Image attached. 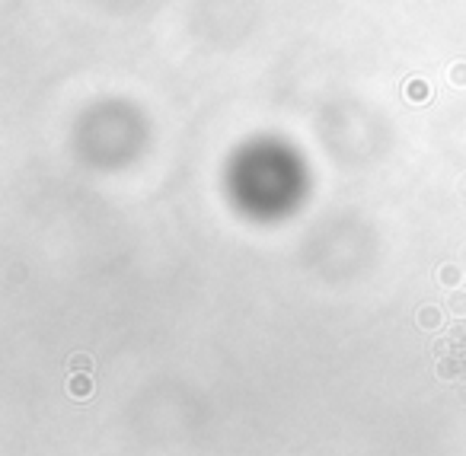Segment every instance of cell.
<instances>
[{
    "label": "cell",
    "instance_id": "cell-1",
    "mask_svg": "<svg viewBox=\"0 0 466 456\" xmlns=\"http://www.w3.org/2000/svg\"><path fill=\"white\" fill-rule=\"evenodd\" d=\"M67 392H71V399H77V402L90 399V396H93V380H90V373H71Z\"/></svg>",
    "mask_w": 466,
    "mask_h": 456
},
{
    "label": "cell",
    "instance_id": "cell-2",
    "mask_svg": "<svg viewBox=\"0 0 466 456\" xmlns=\"http://www.w3.org/2000/svg\"><path fill=\"white\" fill-rule=\"evenodd\" d=\"M438 377L441 380H460V377H466V361L460 357V354L441 357L438 361Z\"/></svg>",
    "mask_w": 466,
    "mask_h": 456
},
{
    "label": "cell",
    "instance_id": "cell-3",
    "mask_svg": "<svg viewBox=\"0 0 466 456\" xmlns=\"http://www.w3.org/2000/svg\"><path fill=\"white\" fill-rule=\"evenodd\" d=\"M438 281L444 284V288H457L460 281H463V271H460L457 265H441V268H438Z\"/></svg>",
    "mask_w": 466,
    "mask_h": 456
},
{
    "label": "cell",
    "instance_id": "cell-4",
    "mask_svg": "<svg viewBox=\"0 0 466 456\" xmlns=\"http://www.w3.org/2000/svg\"><path fill=\"white\" fill-rule=\"evenodd\" d=\"M441 319H444V316H441V309H438V307H431V303H428V307H421V309H419V326H421V329H438V326H441Z\"/></svg>",
    "mask_w": 466,
    "mask_h": 456
},
{
    "label": "cell",
    "instance_id": "cell-5",
    "mask_svg": "<svg viewBox=\"0 0 466 456\" xmlns=\"http://www.w3.org/2000/svg\"><path fill=\"white\" fill-rule=\"evenodd\" d=\"M406 99H412V103H425V99H428V84H425V80H412V84L406 86Z\"/></svg>",
    "mask_w": 466,
    "mask_h": 456
},
{
    "label": "cell",
    "instance_id": "cell-6",
    "mask_svg": "<svg viewBox=\"0 0 466 456\" xmlns=\"http://www.w3.org/2000/svg\"><path fill=\"white\" fill-rule=\"evenodd\" d=\"M67 367L74 373H90L93 370V361H90V354H74V357L67 361Z\"/></svg>",
    "mask_w": 466,
    "mask_h": 456
},
{
    "label": "cell",
    "instance_id": "cell-7",
    "mask_svg": "<svg viewBox=\"0 0 466 456\" xmlns=\"http://www.w3.org/2000/svg\"><path fill=\"white\" fill-rule=\"evenodd\" d=\"M447 309L450 313H457V316H466V294L463 290H454V294H450Z\"/></svg>",
    "mask_w": 466,
    "mask_h": 456
},
{
    "label": "cell",
    "instance_id": "cell-8",
    "mask_svg": "<svg viewBox=\"0 0 466 456\" xmlns=\"http://www.w3.org/2000/svg\"><path fill=\"white\" fill-rule=\"evenodd\" d=\"M450 84H454V86H466V61L450 64Z\"/></svg>",
    "mask_w": 466,
    "mask_h": 456
}]
</instances>
